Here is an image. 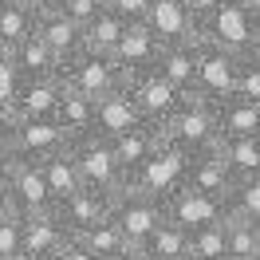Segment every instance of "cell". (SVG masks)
<instances>
[{"mask_svg": "<svg viewBox=\"0 0 260 260\" xmlns=\"http://www.w3.org/2000/svg\"><path fill=\"white\" fill-rule=\"evenodd\" d=\"M71 150V162L79 170V181L83 189H91V193H103V197H118L126 189V174H122V166L114 158V146L107 138H99V134H87V138H75V142H67Z\"/></svg>", "mask_w": 260, "mask_h": 260, "instance_id": "6da1fadb", "label": "cell"}, {"mask_svg": "<svg viewBox=\"0 0 260 260\" xmlns=\"http://www.w3.org/2000/svg\"><path fill=\"white\" fill-rule=\"evenodd\" d=\"M162 138L174 150L189 154V158L213 150L221 142V134H217V107H209V103H201V99H193V95H185V103L162 122Z\"/></svg>", "mask_w": 260, "mask_h": 260, "instance_id": "7a4b0ae2", "label": "cell"}, {"mask_svg": "<svg viewBox=\"0 0 260 260\" xmlns=\"http://www.w3.org/2000/svg\"><path fill=\"white\" fill-rule=\"evenodd\" d=\"M197 44H213V48H221L241 59V55L260 48V20L248 16L237 0H229L213 16H205L197 24Z\"/></svg>", "mask_w": 260, "mask_h": 260, "instance_id": "3957f363", "label": "cell"}, {"mask_svg": "<svg viewBox=\"0 0 260 260\" xmlns=\"http://www.w3.org/2000/svg\"><path fill=\"white\" fill-rule=\"evenodd\" d=\"M59 79H63L67 91L91 99V103H99L103 95L126 87V75L118 71V63H114L111 55H95V51H87V48L59 63Z\"/></svg>", "mask_w": 260, "mask_h": 260, "instance_id": "277c9868", "label": "cell"}, {"mask_svg": "<svg viewBox=\"0 0 260 260\" xmlns=\"http://www.w3.org/2000/svg\"><path fill=\"white\" fill-rule=\"evenodd\" d=\"M185 170H189V154H181V150H174L170 142H162V146L126 178V189H134V193H142V197H150V201L162 205L174 189L185 185Z\"/></svg>", "mask_w": 260, "mask_h": 260, "instance_id": "5b68a950", "label": "cell"}, {"mask_svg": "<svg viewBox=\"0 0 260 260\" xmlns=\"http://www.w3.org/2000/svg\"><path fill=\"white\" fill-rule=\"evenodd\" d=\"M237 71H241L237 55L213 48V44H197V67H193V91L189 95L209 103V107L225 103L237 95Z\"/></svg>", "mask_w": 260, "mask_h": 260, "instance_id": "8992f818", "label": "cell"}, {"mask_svg": "<svg viewBox=\"0 0 260 260\" xmlns=\"http://www.w3.org/2000/svg\"><path fill=\"white\" fill-rule=\"evenodd\" d=\"M118 233H122V241L138 252L146 237L154 229L162 225V205L158 201H150V197L134 193V189H122L118 197H111V217H107Z\"/></svg>", "mask_w": 260, "mask_h": 260, "instance_id": "52a82bcc", "label": "cell"}, {"mask_svg": "<svg viewBox=\"0 0 260 260\" xmlns=\"http://www.w3.org/2000/svg\"><path fill=\"white\" fill-rule=\"evenodd\" d=\"M4 193L12 201L16 217H44V213H55V197H51L48 181L40 174V166L32 162H12V170L4 174Z\"/></svg>", "mask_w": 260, "mask_h": 260, "instance_id": "ba28073f", "label": "cell"}, {"mask_svg": "<svg viewBox=\"0 0 260 260\" xmlns=\"http://www.w3.org/2000/svg\"><path fill=\"white\" fill-rule=\"evenodd\" d=\"M162 217L170 225H178L181 233H197V229H209V225H225L229 205L225 201H213L205 193H193L189 185H181L162 201Z\"/></svg>", "mask_w": 260, "mask_h": 260, "instance_id": "9c48e42d", "label": "cell"}, {"mask_svg": "<svg viewBox=\"0 0 260 260\" xmlns=\"http://www.w3.org/2000/svg\"><path fill=\"white\" fill-rule=\"evenodd\" d=\"M126 95H130V103H134L138 118H142V122H154V126H162L166 118L185 103V95H181L178 87H170L158 71H142V75L126 79Z\"/></svg>", "mask_w": 260, "mask_h": 260, "instance_id": "30bf717a", "label": "cell"}, {"mask_svg": "<svg viewBox=\"0 0 260 260\" xmlns=\"http://www.w3.org/2000/svg\"><path fill=\"white\" fill-rule=\"evenodd\" d=\"M8 150H12V162H32V166H40L44 158L67 150V134L55 126V118L12 122V130H8Z\"/></svg>", "mask_w": 260, "mask_h": 260, "instance_id": "8fae6325", "label": "cell"}, {"mask_svg": "<svg viewBox=\"0 0 260 260\" xmlns=\"http://www.w3.org/2000/svg\"><path fill=\"white\" fill-rule=\"evenodd\" d=\"M142 28L158 40V48L197 44V24H193V16L185 12L181 0H154L150 12H146V20H142Z\"/></svg>", "mask_w": 260, "mask_h": 260, "instance_id": "7c38bea8", "label": "cell"}, {"mask_svg": "<svg viewBox=\"0 0 260 260\" xmlns=\"http://www.w3.org/2000/svg\"><path fill=\"white\" fill-rule=\"evenodd\" d=\"M63 99V79L48 75V79H24L16 99H12V114L16 122H36V118H51Z\"/></svg>", "mask_w": 260, "mask_h": 260, "instance_id": "4fadbf2b", "label": "cell"}, {"mask_svg": "<svg viewBox=\"0 0 260 260\" xmlns=\"http://www.w3.org/2000/svg\"><path fill=\"white\" fill-rule=\"evenodd\" d=\"M55 217L63 221L67 237H83V233H91L95 225H103V221L111 217V197L79 189V193H71L67 201L55 205Z\"/></svg>", "mask_w": 260, "mask_h": 260, "instance_id": "5bb4252c", "label": "cell"}, {"mask_svg": "<svg viewBox=\"0 0 260 260\" xmlns=\"http://www.w3.org/2000/svg\"><path fill=\"white\" fill-rule=\"evenodd\" d=\"M71 241L67 237L63 221L55 213H44V217H20V252L40 260H51L63 244Z\"/></svg>", "mask_w": 260, "mask_h": 260, "instance_id": "9a60e30c", "label": "cell"}, {"mask_svg": "<svg viewBox=\"0 0 260 260\" xmlns=\"http://www.w3.org/2000/svg\"><path fill=\"white\" fill-rule=\"evenodd\" d=\"M158 40L142 28V24H126V32H122V40H118V48H114V63H118V71L126 75V79H134V75H142V71H154V59H158Z\"/></svg>", "mask_w": 260, "mask_h": 260, "instance_id": "2e32d148", "label": "cell"}, {"mask_svg": "<svg viewBox=\"0 0 260 260\" xmlns=\"http://www.w3.org/2000/svg\"><path fill=\"white\" fill-rule=\"evenodd\" d=\"M185 185H189L193 193H205V197H213V201H225V205H229V193H233V178H229L225 162L217 158V150H205V154H193V158H189Z\"/></svg>", "mask_w": 260, "mask_h": 260, "instance_id": "e0dca14e", "label": "cell"}, {"mask_svg": "<svg viewBox=\"0 0 260 260\" xmlns=\"http://www.w3.org/2000/svg\"><path fill=\"white\" fill-rule=\"evenodd\" d=\"M138 122H142V118H138V111H134L126 87H122V91H111V95H103L95 103V134L107 138V142H114L118 134L134 130Z\"/></svg>", "mask_w": 260, "mask_h": 260, "instance_id": "ac0fdd59", "label": "cell"}, {"mask_svg": "<svg viewBox=\"0 0 260 260\" xmlns=\"http://www.w3.org/2000/svg\"><path fill=\"white\" fill-rule=\"evenodd\" d=\"M162 142H166V138H162V126H154V122H138L134 130L118 134L111 146H114V158H118V166H122V174L130 178V174L146 162Z\"/></svg>", "mask_w": 260, "mask_h": 260, "instance_id": "d6986e66", "label": "cell"}, {"mask_svg": "<svg viewBox=\"0 0 260 260\" xmlns=\"http://www.w3.org/2000/svg\"><path fill=\"white\" fill-rule=\"evenodd\" d=\"M217 134H221V142L225 138H260V107L241 95L217 103Z\"/></svg>", "mask_w": 260, "mask_h": 260, "instance_id": "ffe728a7", "label": "cell"}, {"mask_svg": "<svg viewBox=\"0 0 260 260\" xmlns=\"http://www.w3.org/2000/svg\"><path fill=\"white\" fill-rule=\"evenodd\" d=\"M36 36L48 44V51L59 59V63L71 59L75 51H83V32L67 16H59V12H44V16H36Z\"/></svg>", "mask_w": 260, "mask_h": 260, "instance_id": "44dd1931", "label": "cell"}, {"mask_svg": "<svg viewBox=\"0 0 260 260\" xmlns=\"http://www.w3.org/2000/svg\"><path fill=\"white\" fill-rule=\"evenodd\" d=\"M213 150H217V158L225 162L233 185L260 178V138H225V142H217Z\"/></svg>", "mask_w": 260, "mask_h": 260, "instance_id": "7402d4cb", "label": "cell"}, {"mask_svg": "<svg viewBox=\"0 0 260 260\" xmlns=\"http://www.w3.org/2000/svg\"><path fill=\"white\" fill-rule=\"evenodd\" d=\"M193 67H197V44L162 48V51H158V59H154V71H158L170 87H178L181 95L193 91Z\"/></svg>", "mask_w": 260, "mask_h": 260, "instance_id": "603a6c76", "label": "cell"}, {"mask_svg": "<svg viewBox=\"0 0 260 260\" xmlns=\"http://www.w3.org/2000/svg\"><path fill=\"white\" fill-rule=\"evenodd\" d=\"M51 118H55V126L67 134V142L95 134V103L75 95V91H67V87H63V99H59V107H55Z\"/></svg>", "mask_w": 260, "mask_h": 260, "instance_id": "cb8c5ba5", "label": "cell"}, {"mask_svg": "<svg viewBox=\"0 0 260 260\" xmlns=\"http://www.w3.org/2000/svg\"><path fill=\"white\" fill-rule=\"evenodd\" d=\"M8 59H12V67L20 71V79H48V75H59V59L48 51V44L40 40V36H28L20 48L8 51Z\"/></svg>", "mask_w": 260, "mask_h": 260, "instance_id": "d4e9b609", "label": "cell"}, {"mask_svg": "<svg viewBox=\"0 0 260 260\" xmlns=\"http://www.w3.org/2000/svg\"><path fill=\"white\" fill-rule=\"evenodd\" d=\"M40 174H44V181H48V189H51V197H55V205L83 189L79 170H75V162H71V150H59V154L44 158V162H40Z\"/></svg>", "mask_w": 260, "mask_h": 260, "instance_id": "484cf974", "label": "cell"}, {"mask_svg": "<svg viewBox=\"0 0 260 260\" xmlns=\"http://www.w3.org/2000/svg\"><path fill=\"white\" fill-rule=\"evenodd\" d=\"M32 32H36V16L16 0H4L0 4V51L20 48Z\"/></svg>", "mask_w": 260, "mask_h": 260, "instance_id": "4316f807", "label": "cell"}, {"mask_svg": "<svg viewBox=\"0 0 260 260\" xmlns=\"http://www.w3.org/2000/svg\"><path fill=\"white\" fill-rule=\"evenodd\" d=\"M122 32H126V24L114 16V12H99L87 28H83V48L95 51V55H114V48H118V40H122Z\"/></svg>", "mask_w": 260, "mask_h": 260, "instance_id": "83f0119b", "label": "cell"}, {"mask_svg": "<svg viewBox=\"0 0 260 260\" xmlns=\"http://www.w3.org/2000/svg\"><path fill=\"white\" fill-rule=\"evenodd\" d=\"M225 252L229 256H260V225L248 221L241 213H229L225 217Z\"/></svg>", "mask_w": 260, "mask_h": 260, "instance_id": "f1b7e54d", "label": "cell"}, {"mask_svg": "<svg viewBox=\"0 0 260 260\" xmlns=\"http://www.w3.org/2000/svg\"><path fill=\"white\" fill-rule=\"evenodd\" d=\"M138 252L146 260H174V256H181V252H189V233H181L178 225H170L162 217V225L146 237V244H142Z\"/></svg>", "mask_w": 260, "mask_h": 260, "instance_id": "f546056e", "label": "cell"}, {"mask_svg": "<svg viewBox=\"0 0 260 260\" xmlns=\"http://www.w3.org/2000/svg\"><path fill=\"white\" fill-rule=\"evenodd\" d=\"M75 241L91 252L95 260H118V256H126V252H134L126 241H122V233L111 225V221H103V225H95L91 233H83V237H75Z\"/></svg>", "mask_w": 260, "mask_h": 260, "instance_id": "4dcf8cb0", "label": "cell"}, {"mask_svg": "<svg viewBox=\"0 0 260 260\" xmlns=\"http://www.w3.org/2000/svg\"><path fill=\"white\" fill-rule=\"evenodd\" d=\"M189 256L197 260H225V229L221 225H209V229H197L189 233Z\"/></svg>", "mask_w": 260, "mask_h": 260, "instance_id": "1f68e13d", "label": "cell"}, {"mask_svg": "<svg viewBox=\"0 0 260 260\" xmlns=\"http://www.w3.org/2000/svg\"><path fill=\"white\" fill-rule=\"evenodd\" d=\"M229 213H241L248 221L260 225V178L252 181H237L233 193H229Z\"/></svg>", "mask_w": 260, "mask_h": 260, "instance_id": "d6a6232c", "label": "cell"}, {"mask_svg": "<svg viewBox=\"0 0 260 260\" xmlns=\"http://www.w3.org/2000/svg\"><path fill=\"white\" fill-rule=\"evenodd\" d=\"M237 95L260 107V48L241 55V71H237Z\"/></svg>", "mask_w": 260, "mask_h": 260, "instance_id": "836d02e7", "label": "cell"}, {"mask_svg": "<svg viewBox=\"0 0 260 260\" xmlns=\"http://www.w3.org/2000/svg\"><path fill=\"white\" fill-rule=\"evenodd\" d=\"M55 12H59V16H67V20H71V24L83 32V28H87V24L103 12V0H59V8H55Z\"/></svg>", "mask_w": 260, "mask_h": 260, "instance_id": "e575fe53", "label": "cell"}, {"mask_svg": "<svg viewBox=\"0 0 260 260\" xmlns=\"http://www.w3.org/2000/svg\"><path fill=\"white\" fill-rule=\"evenodd\" d=\"M150 4H154V0H107L103 8H107V12H114L122 24H142V20H146V12H150Z\"/></svg>", "mask_w": 260, "mask_h": 260, "instance_id": "d590c367", "label": "cell"}, {"mask_svg": "<svg viewBox=\"0 0 260 260\" xmlns=\"http://www.w3.org/2000/svg\"><path fill=\"white\" fill-rule=\"evenodd\" d=\"M20 71L12 67V59H8V51H0V103H8L12 107V99H16V91H20Z\"/></svg>", "mask_w": 260, "mask_h": 260, "instance_id": "8d00e7d4", "label": "cell"}, {"mask_svg": "<svg viewBox=\"0 0 260 260\" xmlns=\"http://www.w3.org/2000/svg\"><path fill=\"white\" fill-rule=\"evenodd\" d=\"M16 252H20V217H12L0 225V260L16 256Z\"/></svg>", "mask_w": 260, "mask_h": 260, "instance_id": "74e56055", "label": "cell"}, {"mask_svg": "<svg viewBox=\"0 0 260 260\" xmlns=\"http://www.w3.org/2000/svg\"><path fill=\"white\" fill-rule=\"evenodd\" d=\"M181 4H185V12L193 16V24H201L205 16H213V12H217L221 4H229V0H181Z\"/></svg>", "mask_w": 260, "mask_h": 260, "instance_id": "f35d334b", "label": "cell"}, {"mask_svg": "<svg viewBox=\"0 0 260 260\" xmlns=\"http://www.w3.org/2000/svg\"><path fill=\"white\" fill-rule=\"evenodd\" d=\"M51 260H95V256H91V252H87V248H83V244L71 237V241H67V244H63V248H59V252H55Z\"/></svg>", "mask_w": 260, "mask_h": 260, "instance_id": "ab89813d", "label": "cell"}, {"mask_svg": "<svg viewBox=\"0 0 260 260\" xmlns=\"http://www.w3.org/2000/svg\"><path fill=\"white\" fill-rule=\"evenodd\" d=\"M16 4H24L32 16H44V12H55V8H59V0H16Z\"/></svg>", "mask_w": 260, "mask_h": 260, "instance_id": "60d3db41", "label": "cell"}, {"mask_svg": "<svg viewBox=\"0 0 260 260\" xmlns=\"http://www.w3.org/2000/svg\"><path fill=\"white\" fill-rule=\"evenodd\" d=\"M12 122H16V114H12V107H8V103H0V138H8V130H12Z\"/></svg>", "mask_w": 260, "mask_h": 260, "instance_id": "b9f144b4", "label": "cell"}, {"mask_svg": "<svg viewBox=\"0 0 260 260\" xmlns=\"http://www.w3.org/2000/svg\"><path fill=\"white\" fill-rule=\"evenodd\" d=\"M8 170H12V150H8V138H0V181Z\"/></svg>", "mask_w": 260, "mask_h": 260, "instance_id": "7bdbcfd3", "label": "cell"}, {"mask_svg": "<svg viewBox=\"0 0 260 260\" xmlns=\"http://www.w3.org/2000/svg\"><path fill=\"white\" fill-rule=\"evenodd\" d=\"M12 217H16V209H12V201H8L4 185H0V225H4V221H12Z\"/></svg>", "mask_w": 260, "mask_h": 260, "instance_id": "ee69618b", "label": "cell"}, {"mask_svg": "<svg viewBox=\"0 0 260 260\" xmlns=\"http://www.w3.org/2000/svg\"><path fill=\"white\" fill-rule=\"evenodd\" d=\"M237 4H241L248 16H256V20H260V0H237Z\"/></svg>", "mask_w": 260, "mask_h": 260, "instance_id": "f6af8a7d", "label": "cell"}, {"mask_svg": "<svg viewBox=\"0 0 260 260\" xmlns=\"http://www.w3.org/2000/svg\"><path fill=\"white\" fill-rule=\"evenodd\" d=\"M118 260H146L142 252H126V256H118Z\"/></svg>", "mask_w": 260, "mask_h": 260, "instance_id": "bcb514c9", "label": "cell"}, {"mask_svg": "<svg viewBox=\"0 0 260 260\" xmlns=\"http://www.w3.org/2000/svg\"><path fill=\"white\" fill-rule=\"evenodd\" d=\"M8 260H40V256H28V252H16V256H8Z\"/></svg>", "mask_w": 260, "mask_h": 260, "instance_id": "7dc6e473", "label": "cell"}, {"mask_svg": "<svg viewBox=\"0 0 260 260\" xmlns=\"http://www.w3.org/2000/svg\"><path fill=\"white\" fill-rule=\"evenodd\" d=\"M225 260H260V256H225Z\"/></svg>", "mask_w": 260, "mask_h": 260, "instance_id": "c3c4849f", "label": "cell"}, {"mask_svg": "<svg viewBox=\"0 0 260 260\" xmlns=\"http://www.w3.org/2000/svg\"><path fill=\"white\" fill-rule=\"evenodd\" d=\"M174 260H197V256H189V252H181V256H174Z\"/></svg>", "mask_w": 260, "mask_h": 260, "instance_id": "681fc988", "label": "cell"}, {"mask_svg": "<svg viewBox=\"0 0 260 260\" xmlns=\"http://www.w3.org/2000/svg\"><path fill=\"white\" fill-rule=\"evenodd\" d=\"M0 4H4V0H0Z\"/></svg>", "mask_w": 260, "mask_h": 260, "instance_id": "f907efd6", "label": "cell"}, {"mask_svg": "<svg viewBox=\"0 0 260 260\" xmlns=\"http://www.w3.org/2000/svg\"><path fill=\"white\" fill-rule=\"evenodd\" d=\"M103 4H107V0H103Z\"/></svg>", "mask_w": 260, "mask_h": 260, "instance_id": "816d5d0a", "label": "cell"}]
</instances>
